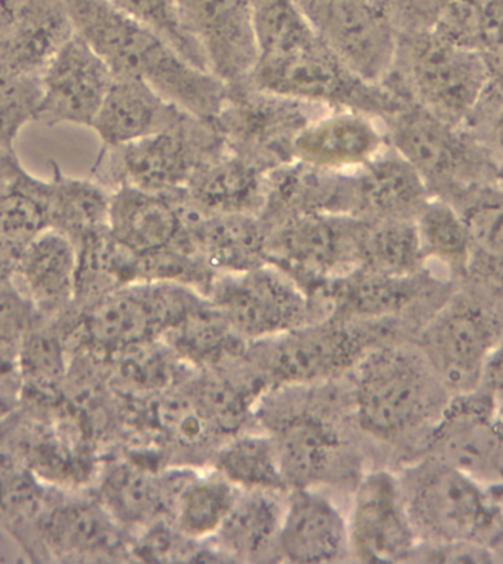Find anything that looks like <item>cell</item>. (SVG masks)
<instances>
[{
    "mask_svg": "<svg viewBox=\"0 0 503 564\" xmlns=\"http://www.w3.org/2000/svg\"><path fill=\"white\" fill-rule=\"evenodd\" d=\"M73 33L108 65L115 78L140 79L194 117L212 119L227 86L199 68L161 34L108 0H64Z\"/></svg>",
    "mask_w": 503,
    "mask_h": 564,
    "instance_id": "6da1fadb",
    "label": "cell"
},
{
    "mask_svg": "<svg viewBox=\"0 0 503 564\" xmlns=\"http://www.w3.org/2000/svg\"><path fill=\"white\" fill-rule=\"evenodd\" d=\"M357 425L373 438L400 444L426 435L449 401L421 348L379 343L352 370Z\"/></svg>",
    "mask_w": 503,
    "mask_h": 564,
    "instance_id": "7a4b0ae2",
    "label": "cell"
},
{
    "mask_svg": "<svg viewBox=\"0 0 503 564\" xmlns=\"http://www.w3.org/2000/svg\"><path fill=\"white\" fill-rule=\"evenodd\" d=\"M399 480L419 544H502L503 502L493 489L432 454Z\"/></svg>",
    "mask_w": 503,
    "mask_h": 564,
    "instance_id": "3957f363",
    "label": "cell"
},
{
    "mask_svg": "<svg viewBox=\"0 0 503 564\" xmlns=\"http://www.w3.org/2000/svg\"><path fill=\"white\" fill-rule=\"evenodd\" d=\"M383 126L388 145L417 171L431 196L458 205L477 189L499 183L501 163L471 128L454 126L413 100Z\"/></svg>",
    "mask_w": 503,
    "mask_h": 564,
    "instance_id": "277c9868",
    "label": "cell"
},
{
    "mask_svg": "<svg viewBox=\"0 0 503 564\" xmlns=\"http://www.w3.org/2000/svg\"><path fill=\"white\" fill-rule=\"evenodd\" d=\"M489 78L485 53L424 31L399 34L395 64L383 84L454 126L470 127Z\"/></svg>",
    "mask_w": 503,
    "mask_h": 564,
    "instance_id": "5b68a950",
    "label": "cell"
},
{
    "mask_svg": "<svg viewBox=\"0 0 503 564\" xmlns=\"http://www.w3.org/2000/svg\"><path fill=\"white\" fill-rule=\"evenodd\" d=\"M247 83L324 109L356 110L382 122L406 101L383 83L353 73L318 35L286 55L256 62Z\"/></svg>",
    "mask_w": 503,
    "mask_h": 564,
    "instance_id": "8992f818",
    "label": "cell"
},
{
    "mask_svg": "<svg viewBox=\"0 0 503 564\" xmlns=\"http://www.w3.org/2000/svg\"><path fill=\"white\" fill-rule=\"evenodd\" d=\"M225 148L211 119L189 115L165 131L104 149L95 180L110 192L121 185L150 193L183 192L197 167Z\"/></svg>",
    "mask_w": 503,
    "mask_h": 564,
    "instance_id": "52a82bcc",
    "label": "cell"
},
{
    "mask_svg": "<svg viewBox=\"0 0 503 564\" xmlns=\"http://www.w3.org/2000/svg\"><path fill=\"white\" fill-rule=\"evenodd\" d=\"M384 322L327 316L278 337L255 343L256 366L278 386L322 383L353 370L371 348L383 343Z\"/></svg>",
    "mask_w": 503,
    "mask_h": 564,
    "instance_id": "ba28073f",
    "label": "cell"
},
{
    "mask_svg": "<svg viewBox=\"0 0 503 564\" xmlns=\"http://www.w3.org/2000/svg\"><path fill=\"white\" fill-rule=\"evenodd\" d=\"M205 295L245 341H264L327 317L318 300L269 263L216 275Z\"/></svg>",
    "mask_w": 503,
    "mask_h": 564,
    "instance_id": "9c48e42d",
    "label": "cell"
},
{
    "mask_svg": "<svg viewBox=\"0 0 503 564\" xmlns=\"http://www.w3.org/2000/svg\"><path fill=\"white\" fill-rule=\"evenodd\" d=\"M327 110L246 83L227 87L211 121L229 150L269 172L295 161L300 132Z\"/></svg>",
    "mask_w": 503,
    "mask_h": 564,
    "instance_id": "30bf717a",
    "label": "cell"
},
{
    "mask_svg": "<svg viewBox=\"0 0 503 564\" xmlns=\"http://www.w3.org/2000/svg\"><path fill=\"white\" fill-rule=\"evenodd\" d=\"M205 302V294L179 282H135L87 304L84 335L93 348L114 356L162 339Z\"/></svg>",
    "mask_w": 503,
    "mask_h": 564,
    "instance_id": "8fae6325",
    "label": "cell"
},
{
    "mask_svg": "<svg viewBox=\"0 0 503 564\" xmlns=\"http://www.w3.org/2000/svg\"><path fill=\"white\" fill-rule=\"evenodd\" d=\"M364 220L349 215H307L269 231L268 263L281 269L308 294L353 271L360 262Z\"/></svg>",
    "mask_w": 503,
    "mask_h": 564,
    "instance_id": "7c38bea8",
    "label": "cell"
},
{
    "mask_svg": "<svg viewBox=\"0 0 503 564\" xmlns=\"http://www.w3.org/2000/svg\"><path fill=\"white\" fill-rule=\"evenodd\" d=\"M502 337L485 303L474 294H461L432 315L419 348L449 394H467L479 390L485 361Z\"/></svg>",
    "mask_w": 503,
    "mask_h": 564,
    "instance_id": "4fadbf2b",
    "label": "cell"
},
{
    "mask_svg": "<svg viewBox=\"0 0 503 564\" xmlns=\"http://www.w3.org/2000/svg\"><path fill=\"white\" fill-rule=\"evenodd\" d=\"M321 42L360 77L382 84L390 74L399 31L382 0H296Z\"/></svg>",
    "mask_w": 503,
    "mask_h": 564,
    "instance_id": "5bb4252c",
    "label": "cell"
},
{
    "mask_svg": "<svg viewBox=\"0 0 503 564\" xmlns=\"http://www.w3.org/2000/svg\"><path fill=\"white\" fill-rule=\"evenodd\" d=\"M428 454L503 489V419L496 400L481 390L452 395L426 441Z\"/></svg>",
    "mask_w": 503,
    "mask_h": 564,
    "instance_id": "9a60e30c",
    "label": "cell"
},
{
    "mask_svg": "<svg viewBox=\"0 0 503 564\" xmlns=\"http://www.w3.org/2000/svg\"><path fill=\"white\" fill-rule=\"evenodd\" d=\"M347 523L351 554L360 562H410L417 553L419 538L392 471L373 470L357 480Z\"/></svg>",
    "mask_w": 503,
    "mask_h": 564,
    "instance_id": "2e32d148",
    "label": "cell"
},
{
    "mask_svg": "<svg viewBox=\"0 0 503 564\" xmlns=\"http://www.w3.org/2000/svg\"><path fill=\"white\" fill-rule=\"evenodd\" d=\"M207 69L227 87L249 82L258 59L254 0H179Z\"/></svg>",
    "mask_w": 503,
    "mask_h": 564,
    "instance_id": "e0dca14e",
    "label": "cell"
},
{
    "mask_svg": "<svg viewBox=\"0 0 503 564\" xmlns=\"http://www.w3.org/2000/svg\"><path fill=\"white\" fill-rule=\"evenodd\" d=\"M114 78L92 47L77 35H71L40 77L38 121L47 127L73 123L90 128Z\"/></svg>",
    "mask_w": 503,
    "mask_h": 564,
    "instance_id": "ac0fdd59",
    "label": "cell"
},
{
    "mask_svg": "<svg viewBox=\"0 0 503 564\" xmlns=\"http://www.w3.org/2000/svg\"><path fill=\"white\" fill-rule=\"evenodd\" d=\"M439 282L430 271L395 276L355 268L334 278L312 294L327 316L361 322H383L399 317L421 303Z\"/></svg>",
    "mask_w": 503,
    "mask_h": 564,
    "instance_id": "d6986e66",
    "label": "cell"
},
{
    "mask_svg": "<svg viewBox=\"0 0 503 564\" xmlns=\"http://www.w3.org/2000/svg\"><path fill=\"white\" fill-rule=\"evenodd\" d=\"M108 228L139 259L193 246L181 193H150L121 185L110 192Z\"/></svg>",
    "mask_w": 503,
    "mask_h": 564,
    "instance_id": "ffe728a7",
    "label": "cell"
},
{
    "mask_svg": "<svg viewBox=\"0 0 503 564\" xmlns=\"http://www.w3.org/2000/svg\"><path fill=\"white\" fill-rule=\"evenodd\" d=\"M388 148L379 119L356 110H327L309 122L295 143V161L318 170H360Z\"/></svg>",
    "mask_w": 503,
    "mask_h": 564,
    "instance_id": "44dd1931",
    "label": "cell"
},
{
    "mask_svg": "<svg viewBox=\"0 0 503 564\" xmlns=\"http://www.w3.org/2000/svg\"><path fill=\"white\" fill-rule=\"evenodd\" d=\"M287 488H318L343 471L344 441L334 423L313 412L278 417L271 432Z\"/></svg>",
    "mask_w": 503,
    "mask_h": 564,
    "instance_id": "7402d4cb",
    "label": "cell"
},
{
    "mask_svg": "<svg viewBox=\"0 0 503 564\" xmlns=\"http://www.w3.org/2000/svg\"><path fill=\"white\" fill-rule=\"evenodd\" d=\"M307 215L352 216V171L318 170L299 161L269 171L259 214L269 231Z\"/></svg>",
    "mask_w": 503,
    "mask_h": 564,
    "instance_id": "603a6c76",
    "label": "cell"
},
{
    "mask_svg": "<svg viewBox=\"0 0 503 564\" xmlns=\"http://www.w3.org/2000/svg\"><path fill=\"white\" fill-rule=\"evenodd\" d=\"M347 554L349 523L339 507L317 488L290 489L278 557L290 563H333Z\"/></svg>",
    "mask_w": 503,
    "mask_h": 564,
    "instance_id": "cb8c5ba5",
    "label": "cell"
},
{
    "mask_svg": "<svg viewBox=\"0 0 503 564\" xmlns=\"http://www.w3.org/2000/svg\"><path fill=\"white\" fill-rule=\"evenodd\" d=\"M183 202L190 240L216 275L268 264L269 228L259 215H206L190 206L184 197Z\"/></svg>",
    "mask_w": 503,
    "mask_h": 564,
    "instance_id": "d4e9b609",
    "label": "cell"
},
{
    "mask_svg": "<svg viewBox=\"0 0 503 564\" xmlns=\"http://www.w3.org/2000/svg\"><path fill=\"white\" fill-rule=\"evenodd\" d=\"M189 115L140 79L114 78L90 128L110 149L165 131Z\"/></svg>",
    "mask_w": 503,
    "mask_h": 564,
    "instance_id": "484cf974",
    "label": "cell"
},
{
    "mask_svg": "<svg viewBox=\"0 0 503 564\" xmlns=\"http://www.w3.org/2000/svg\"><path fill=\"white\" fill-rule=\"evenodd\" d=\"M431 197L417 171L390 145L352 171V216L364 220L417 219Z\"/></svg>",
    "mask_w": 503,
    "mask_h": 564,
    "instance_id": "4316f807",
    "label": "cell"
},
{
    "mask_svg": "<svg viewBox=\"0 0 503 564\" xmlns=\"http://www.w3.org/2000/svg\"><path fill=\"white\" fill-rule=\"evenodd\" d=\"M268 171L227 145L194 172L181 196L206 215H259Z\"/></svg>",
    "mask_w": 503,
    "mask_h": 564,
    "instance_id": "83f0119b",
    "label": "cell"
},
{
    "mask_svg": "<svg viewBox=\"0 0 503 564\" xmlns=\"http://www.w3.org/2000/svg\"><path fill=\"white\" fill-rule=\"evenodd\" d=\"M11 25L0 44V62L22 73L42 75L73 35L64 0H8Z\"/></svg>",
    "mask_w": 503,
    "mask_h": 564,
    "instance_id": "f1b7e54d",
    "label": "cell"
},
{
    "mask_svg": "<svg viewBox=\"0 0 503 564\" xmlns=\"http://www.w3.org/2000/svg\"><path fill=\"white\" fill-rule=\"evenodd\" d=\"M286 498L287 492L240 489L227 518L212 536L218 553L238 562L278 557Z\"/></svg>",
    "mask_w": 503,
    "mask_h": 564,
    "instance_id": "f546056e",
    "label": "cell"
},
{
    "mask_svg": "<svg viewBox=\"0 0 503 564\" xmlns=\"http://www.w3.org/2000/svg\"><path fill=\"white\" fill-rule=\"evenodd\" d=\"M12 281L35 311H62L75 300L77 246L65 234L47 229L22 251Z\"/></svg>",
    "mask_w": 503,
    "mask_h": 564,
    "instance_id": "4dcf8cb0",
    "label": "cell"
},
{
    "mask_svg": "<svg viewBox=\"0 0 503 564\" xmlns=\"http://www.w3.org/2000/svg\"><path fill=\"white\" fill-rule=\"evenodd\" d=\"M176 475L162 478L157 471L135 462L121 463L105 476L101 505L124 529H148L168 520Z\"/></svg>",
    "mask_w": 503,
    "mask_h": 564,
    "instance_id": "1f68e13d",
    "label": "cell"
},
{
    "mask_svg": "<svg viewBox=\"0 0 503 564\" xmlns=\"http://www.w3.org/2000/svg\"><path fill=\"white\" fill-rule=\"evenodd\" d=\"M240 489L214 470L211 475L181 471L172 494L168 523L193 541L212 540Z\"/></svg>",
    "mask_w": 503,
    "mask_h": 564,
    "instance_id": "d6a6232c",
    "label": "cell"
},
{
    "mask_svg": "<svg viewBox=\"0 0 503 564\" xmlns=\"http://www.w3.org/2000/svg\"><path fill=\"white\" fill-rule=\"evenodd\" d=\"M44 536L61 554L118 555L127 553L126 529L104 505L74 502L56 507L43 520Z\"/></svg>",
    "mask_w": 503,
    "mask_h": 564,
    "instance_id": "836d02e7",
    "label": "cell"
},
{
    "mask_svg": "<svg viewBox=\"0 0 503 564\" xmlns=\"http://www.w3.org/2000/svg\"><path fill=\"white\" fill-rule=\"evenodd\" d=\"M46 180L49 223L77 245L84 237L108 227L110 189L95 178H77L53 163Z\"/></svg>",
    "mask_w": 503,
    "mask_h": 564,
    "instance_id": "e575fe53",
    "label": "cell"
},
{
    "mask_svg": "<svg viewBox=\"0 0 503 564\" xmlns=\"http://www.w3.org/2000/svg\"><path fill=\"white\" fill-rule=\"evenodd\" d=\"M472 246L467 278L485 286L503 285V187L488 185L471 193L458 205Z\"/></svg>",
    "mask_w": 503,
    "mask_h": 564,
    "instance_id": "d590c367",
    "label": "cell"
},
{
    "mask_svg": "<svg viewBox=\"0 0 503 564\" xmlns=\"http://www.w3.org/2000/svg\"><path fill=\"white\" fill-rule=\"evenodd\" d=\"M415 224L427 267L435 263L448 275L465 278L471 267L472 246L461 210L446 198L431 196Z\"/></svg>",
    "mask_w": 503,
    "mask_h": 564,
    "instance_id": "8d00e7d4",
    "label": "cell"
},
{
    "mask_svg": "<svg viewBox=\"0 0 503 564\" xmlns=\"http://www.w3.org/2000/svg\"><path fill=\"white\" fill-rule=\"evenodd\" d=\"M357 268L395 276L426 271L428 267L415 220H364Z\"/></svg>",
    "mask_w": 503,
    "mask_h": 564,
    "instance_id": "74e56055",
    "label": "cell"
},
{
    "mask_svg": "<svg viewBox=\"0 0 503 564\" xmlns=\"http://www.w3.org/2000/svg\"><path fill=\"white\" fill-rule=\"evenodd\" d=\"M162 339L180 359L203 366L220 365L224 359L246 355L245 339L234 333L207 299L179 325L168 330Z\"/></svg>",
    "mask_w": 503,
    "mask_h": 564,
    "instance_id": "f35d334b",
    "label": "cell"
},
{
    "mask_svg": "<svg viewBox=\"0 0 503 564\" xmlns=\"http://www.w3.org/2000/svg\"><path fill=\"white\" fill-rule=\"evenodd\" d=\"M215 470L238 489L289 492L271 435H237L215 454Z\"/></svg>",
    "mask_w": 503,
    "mask_h": 564,
    "instance_id": "ab89813d",
    "label": "cell"
},
{
    "mask_svg": "<svg viewBox=\"0 0 503 564\" xmlns=\"http://www.w3.org/2000/svg\"><path fill=\"white\" fill-rule=\"evenodd\" d=\"M40 77L0 62V150H13L26 123L38 121L42 99Z\"/></svg>",
    "mask_w": 503,
    "mask_h": 564,
    "instance_id": "60d3db41",
    "label": "cell"
},
{
    "mask_svg": "<svg viewBox=\"0 0 503 564\" xmlns=\"http://www.w3.org/2000/svg\"><path fill=\"white\" fill-rule=\"evenodd\" d=\"M108 2L157 31L193 65L210 70L201 47L185 26L179 0H108Z\"/></svg>",
    "mask_w": 503,
    "mask_h": 564,
    "instance_id": "b9f144b4",
    "label": "cell"
},
{
    "mask_svg": "<svg viewBox=\"0 0 503 564\" xmlns=\"http://www.w3.org/2000/svg\"><path fill=\"white\" fill-rule=\"evenodd\" d=\"M399 34L424 33L439 25L454 0H382Z\"/></svg>",
    "mask_w": 503,
    "mask_h": 564,
    "instance_id": "7bdbcfd3",
    "label": "cell"
},
{
    "mask_svg": "<svg viewBox=\"0 0 503 564\" xmlns=\"http://www.w3.org/2000/svg\"><path fill=\"white\" fill-rule=\"evenodd\" d=\"M35 313L33 304L12 280L0 282V344L21 338Z\"/></svg>",
    "mask_w": 503,
    "mask_h": 564,
    "instance_id": "ee69618b",
    "label": "cell"
},
{
    "mask_svg": "<svg viewBox=\"0 0 503 564\" xmlns=\"http://www.w3.org/2000/svg\"><path fill=\"white\" fill-rule=\"evenodd\" d=\"M480 388L492 395L499 405L503 404V337L485 361Z\"/></svg>",
    "mask_w": 503,
    "mask_h": 564,
    "instance_id": "f6af8a7d",
    "label": "cell"
},
{
    "mask_svg": "<svg viewBox=\"0 0 503 564\" xmlns=\"http://www.w3.org/2000/svg\"><path fill=\"white\" fill-rule=\"evenodd\" d=\"M489 118L483 119L480 128H475L477 134L481 137L493 150L494 156L503 167V105L484 112Z\"/></svg>",
    "mask_w": 503,
    "mask_h": 564,
    "instance_id": "bcb514c9",
    "label": "cell"
},
{
    "mask_svg": "<svg viewBox=\"0 0 503 564\" xmlns=\"http://www.w3.org/2000/svg\"><path fill=\"white\" fill-rule=\"evenodd\" d=\"M24 170L15 150H0V196L12 187Z\"/></svg>",
    "mask_w": 503,
    "mask_h": 564,
    "instance_id": "7dc6e473",
    "label": "cell"
},
{
    "mask_svg": "<svg viewBox=\"0 0 503 564\" xmlns=\"http://www.w3.org/2000/svg\"><path fill=\"white\" fill-rule=\"evenodd\" d=\"M499 184H501L503 187V167L501 170V175H499Z\"/></svg>",
    "mask_w": 503,
    "mask_h": 564,
    "instance_id": "c3c4849f",
    "label": "cell"
}]
</instances>
